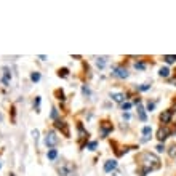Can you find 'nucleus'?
I'll use <instances>...</instances> for the list:
<instances>
[{"mask_svg": "<svg viewBox=\"0 0 176 176\" xmlns=\"http://www.w3.org/2000/svg\"><path fill=\"white\" fill-rule=\"evenodd\" d=\"M139 160H144V165L147 168H151V170H157L160 168V160L157 155L151 154V152H143V154H139Z\"/></svg>", "mask_w": 176, "mask_h": 176, "instance_id": "obj_1", "label": "nucleus"}, {"mask_svg": "<svg viewBox=\"0 0 176 176\" xmlns=\"http://www.w3.org/2000/svg\"><path fill=\"white\" fill-rule=\"evenodd\" d=\"M43 143H45V146L48 147V149H54V147L58 146V143H59V138H58L56 131H54V130H50V131H46Z\"/></svg>", "mask_w": 176, "mask_h": 176, "instance_id": "obj_2", "label": "nucleus"}, {"mask_svg": "<svg viewBox=\"0 0 176 176\" xmlns=\"http://www.w3.org/2000/svg\"><path fill=\"white\" fill-rule=\"evenodd\" d=\"M58 173H59V176H75V167L72 163H62L58 168Z\"/></svg>", "mask_w": 176, "mask_h": 176, "instance_id": "obj_3", "label": "nucleus"}, {"mask_svg": "<svg viewBox=\"0 0 176 176\" xmlns=\"http://www.w3.org/2000/svg\"><path fill=\"white\" fill-rule=\"evenodd\" d=\"M112 130H114V127H112V123L109 122V120H103V122L99 123V133L103 138H107L109 133H111Z\"/></svg>", "mask_w": 176, "mask_h": 176, "instance_id": "obj_4", "label": "nucleus"}, {"mask_svg": "<svg viewBox=\"0 0 176 176\" xmlns=\"http://www.w3.org/2000/svg\"><path fill=\"white\" fill-rule=\"evenodd\" d=\"M112 75L117 77V79H127V77H128V70L125 69L123 66L115 64V66H112Z\"/></svg>", "mask_w": 176, "mask_h": 176, "instance_id": "obj_5", "label": "nucleus"}, {"mask_svg": "<svg viewBox=\"0 0 176 176\" xmlns=\"http://www.w3.org/2000/svg\"><path fill=\"white\" fill-rule=\"evenodd\" d=\"M54 128H56V130H59V131H62V135H64L66 138H69V136H70V131H69V125L66 123L64 120L58 119L56 122H54Z\"/></svg>", "mask_w": 176, "mask_h": 176, "instance_id": "obj_6", "label": "nucleus"}, {"mask_svg": "<svg viewBox=\"0 0 176 176\" xmlns=\"http://www.w3.org/2000/svg\"><path fill=\"white\" fill-rule=\"evenodd\" d=\"M171 117H173V109H167V111H163L162 114H160V122L162 123H170L171 122Z\"/></svg>", "mask_w": 176, "mask_h": 176, "instance_id": "obj_7", "label": "nucleus"}, {"mask_svg": "<svg viewBox=\"0 0 176 176\" xmlns=\"http://www.w3.org/2000/svg\"><path fill=\"white\" fill-rule=\"evenodd\" d=\"M168 136H170V130H168L167 127H162V128H159V131H157V139L160 141V143H163Z\"/></svg>", "mask_w": 176, "mask_h": 176, "instance_id": "obj_8", "label": "nucleus"}, {"mask_svg": "<svg viewBox=\"0 0 176 176\" xmlns=\"http://www.w3.org/2000/svg\"><path fill=\"white\" fill-rule=\"evenodd\" d=\"M111 99L114 103H119V104H123L125 103V93H111Z\"/></svg>", "mask_w": 176, "mask_h": 176, "instance_id": "obj_9", "label": "nucleus"}, {"mask_svg": "<svg viewBox=\"0 0 176 176\" xmlns=\"http://www.w3.org/2000/svg\"><path fill=\"white\" fill-rule=\"evenodd\" d=\"M117 168V160H107V162H104V171L106 173H111V171H114Z\"/></svg>", "mask_w": 176, "mask_h": 176, "instance_id": "obj_10", "label": "nucleus"}, {"mask_svg": "<svg viewBox=\"0 0 176 176\" xmlns=\"http://www.w3.org/2000/svg\"><path fill=\"white\" fill-rule=\"evenodd\" d=\"M77 130H79V138L80 139H88V131H85L83 125H82V122H77Z\"/></svg>", "mask_w": 176, "mask_h": 176, "instance_id": "obj_11", "label": "nucleus"}, {"mask_svg": "<svg viewBox=\"0 0 176 176\" xmlns=\"http://www.w3.org/2000/svg\"><path fill=\"white\" fill-rule=\"evenodd\" d=\"M106 64H107V56H99L96 58V67L103 70L106 67Z\"/></svg>", "mask_w": 176, "mask_h": 176, "instance_id": "obj_12", "label": "nucleus"}, {"mask_svg": "<svg viewBox=\"0 0 176 176\" xmlns=\"http://www.w3.org/2000/svg\"><path fill=\"white\" fill-rule=\"evenodd\" d=\"M138 117H139V120L141 122H146L147 120V115H146V109L141 106V103L138 104Z\"/></svg>", "mask_w": 176, "mask_h": 176, "instance_id": "obj_13", "label": "nucleus"}, {"mask_svg": "<svg viewBox=\"0 0 176 176\" xmlns=\"http://www.w3.org/2000/svg\"><path fill=\"white\" fill-rule=\"evenodd\" d=\"M58 77H61V79H67V77H69V69L67 67L58 69Z\"/></svg>", "mask_w": 176, "mask_h": 176, "instance_id": "obj_14", "label": "nucleus"}, {"mask_svg": "<svg viewBox=\"0 0 176 176\" xmlns=\"http://www.w3.org/2000/svg\"><path fill=\"white\" fill-rule=\"evenodd\" d=\"M163 61H165L167 64H175L176 62V54H165V56H163Z\"/></svg>", "mask_w": 176, "mask_h": 176, "instance_id": "obj_15", "label": "nucleus"}, {"mask_svg": "<svg viewBox=\"0 0 176 176\" xmlns=\"http://www.w3.org/2000/svg\"><path fill=\"white\" fill-rule=\"evenodd\" d=\"M46 157H48V160H56L58 159V151L56 149H48Z\"/></svg>", "mask_w": 176, "mask_h": 176, "instance_id": "obj_16", "label": "nucleus"}, {"mask_svg": "<svg viewBox=\"0 0 176 176\" xmlns=\"http://www.w3.org/2000/svg\"><path fill=\"white\" fill-rule=\"evenodd\" d=\"M170 72H171V70L168 69V67H160L159 69V75L160 77H165V79H167V77H170Z\"/></svg>", "mask_w": 176, "mask_h": 176, "instance_id": "obj_17", "label": "nucleus"}, {"mask_svg": "<svg viewBox=\"0 0 176 176\" xmlns=\"http://www.w3.org/2000/svg\"><path fill=\"white\" fill-rule=\"evenodd\" d=\"M82 95H83L85 98H90V96H91V90H90L88 85H82Z\"/></svg>", "mask_w": 176, "mask_h": 176, "instance_id": "obj_18", "label": "nucleus"}, {"mask_svg": "<svg viewBox=\"0 0 176 176\" xmlns=\"http://www.w3.org/2000/svg\"><path fill=\"white\" fill-rule=\"evenodd\" d=\"M141 133L144 135V138H151V135H152V128L151 127H143V130H141Z\"/></svg>", "mask_w": 176, "mask_h": 176, "instance_id": "obj_19", "label": "nucleus"}, {"mask_svg": "<svg viewBox=\"0 0 176 176\" xmlns=\"http://www.w3.org/2000/svg\"><path fill=\"white\" fill-rule=\"evenodd\" d=\"M42 79V75H40V72H37V70H35V72H30V80L34 82V83H37L38 80Z\"/></svg>", "mask_w": 176, "mask_h": 176, "instance_id": "obj_20", "label": "nucleus"}, {"mask_svg": "<svg viewBox=\"0 0 176 176\" xmlns=\"http://www.w3.org/2000/svg\"><path fill=\"white\" fill-rule=\"evenodd\" d=\"M54 95H56V99L59 101H66V96H64V91H62L61 88H58L56 91H54Z\"/></svg>", "mask_w": 176, "mask_h": 176, "instance_id": "obj_21", "label": "nucleus"}, {"mask_svg": "<svg viewBox=\"0 0 176 176\" xmlns=\"http://www.w3.org/2000/svg\"><path fill=\"white\" fill-rule=\"evenodd\" d=\"M151 87H152L151 83H143V85H138L136 90H138V91H147V90H151Z\"/></svg>", "mask_w": 176, "mask_h": 176, "instance_id": "obj_22", "label": "nucleus"}, {"mask_svg": "<svg viewBox=\"0 0 176 176\" xmlns=\"http://www.w3.org/2000/svg\"><path fill=\"white\" fill-rule=\"evenodd\" d=\"M135 69H136V70H144V69H146V62L136 61V62H135Z\"/></svg>", "mask_w": 176, "mask_h": 176, "instance_id": "obj_23", "label": "nucleus"}, {"mask_svg": "<svg viewBox=\"0 0 176 176\" xmlns=\"http://www.w3.org/2000/svg\"><path fill=\"white\" fill-rule=\"evenodd\" d=\"M40 101H42V98H40V96H37V98H35V101H34L35 112H40Z\"/></svg>", "mask_w": 176, "mask_h": 176, "instance_id": "obj_24", "label": "nucleus"}, {"mask_svg": "<svg viewBox=\"0 0 176 176\" xmlns=\"http://www.w3.org/2000/svg\"><path fill=\"white\" fill-rule=\"evenodd\" d=\"M50 117H51L54 122L58 120V117H59V112H58V109H56V107H53V109H51V114H50Z\"/></svg>", "mask_w": 176, "mask_h": 176, "instance_id": "obj_25", "label": "nucleus"}, {"mask_svg": "<svg viewBox=\"0 0 176 176\" xmlns=\"http://www.w3.org/2000/svg\"><path fill=\"white\" fill-rule=\"evenodd\" d=\"M96 147H98V143H96V141H91V143L87 144V149H88V151H96Z\"/></svg>", "mask_w": 176, "mask_h": 176, "instance_id": "obj_26", "label": "nucleus"}, {"mask_svg": "<svg viewBox=\"0 0 176 176\" xmlns=\"http://www.w3.org/2000/svg\"><path fill=\"white\" fill-rule=\"evenodd\" d=\"M154 109H155V103H154V101H149V103L146 104V111L147 112H152Z\"/></svg>", "mask_w": 176, "mask_h": 176, "instance_id": "obj_27", "label": "nucleus"}, {"mask_svg": "<svg viewBox=\"0 0 176 176\" xmlns=\"http://www.w3.org/2000/svg\"><path fill=\"white\" fill-rule=\"evenodd\" d=\"M168 154H170L171 157H175V155H176V144H173V146L170 147V151H168Z\"/></svg>", "mask_w": 176, "mask_h": 176, "instance_id": "obj_28", "label": "nucleus"}, {"mask_svg": "<svg viewBox=\"0 0 176 176\" xmlns=\"http://www.w3.org/2000/svg\"><path fill=\"white\" fill-rule=\"evenodd\" d=\"M155 149H157L159 154H162V152H165V146H163V144L160 143V144H157V147H155Z\"/></svg>", "mask_w": 176, "mask_h": 176, "instance_id": "obj_29", "label": "nucleus"}, {"mask_svg": "<svg viewBox=\"0 0 176 176\" xmlns=\"http://www.w3.org/2000/svg\"><path fill=\"white\" fill-rule=\"evenodd\" d=\"M122 109H123V111H130V109H131V103H123Z\"/></svg>", "mask_w": 176, "mask_h": 176, "instance_id": "obj_30", "label": "nucleus"}, {"mask_svg": "<svg viewBox=\"0 0 176 176\" xmlns=\"http://www.w3.org/2000/svg\"><path fill=\"white\" fill-rule=\"evenodd\" d=\"M32 136H34L35 144H37V141H38V130H32Z\"/></svg>", "mask_w": 176, "mask_h": 176, "instance_id": "obj_31", "label": "nucleus"}, {"mask_svg": "<svg viewBox=\"0 0 176 176\" xmlns=\"http://www.w3.org/2000/svg\"><path fill=\"white\" fill-rule=\"evenodd\" d=\"M123 119L125 120H130V114H128V112H123Z\"/></svg>", "mask_w": 176, "mask_h": 176, "instance_id": "obj_32", "label": "nucleus"}, {"mask_svg": "<svg viewBox=\"0 0 176 176\" xmlns=\"http://www.w3.org/2000/svg\"><path fill=\"white\" fill-rule=\"evenodd\" d=\"M38 59H42V61H45V59H46V56H45V54H40V56H38Z\"/></svg>", "mask_w": 176, "mask_h": 176, "instance_id": "obj_33", "label": "nucleus"}, {"mask_svg": "<svg viewBox=\"0 0 176 176\" xmlns=\"http://www.w3.org/2000/svg\"><path fill=\"white\" fill-rule=\"evenodd\" d=\"M10 176H14V175H13V173H11V175H10Z\"/></svg>", "mask_w": 176, "mask_h": 176, "instance_id": "obj_34", "label": "nucleus"}, {"mask_svg": "<svg viewBox=\"0 0 176 176\" xmlns=\"http://www.w3.org/2000/svg\"><path fill=\"white\" fill-rule=\"evenodd\" d=\"M0 120H2V115H0Z\"/></svg>", "mask_w": 176, "mask_h": 176, "instance_id": "obj_35", "label": "nucleus"}]
</instances>
